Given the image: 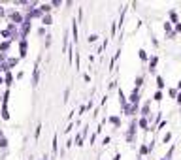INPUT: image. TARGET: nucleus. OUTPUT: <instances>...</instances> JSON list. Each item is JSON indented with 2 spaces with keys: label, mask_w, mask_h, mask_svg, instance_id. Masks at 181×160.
I'll return each instance as SVG.
<instances>
[{
  "label": "nucleus",
  "mask_w": 181,
  "mask_h": 160,
  "mask_svg": "<svg viewBox=\"0 0 181 160\" xmlns=\"http://www.w3.org/2000/svg\"><path fill=\"white\" fill-rule=\"evenodd\" d=\"M153 100H155V102H160V100H162V92H160V90H157V92L153 94Z\"/></svg>",
  "instance_id": "aec40b11"
},
{
  "label": "nucleus",
  "mask_w": 181,
  "mask_h": 160,
  "mask_svg": "<svg viewBox=\"0 0 181 160\" xmlns=\"http://www.w3.org/2000/svg\"><path fill=\"white\" fill-rule=\"evenodd\" d=\"M12 42H13V40H8V42H2V43H0V51H2V53H4V51H8V49H9V45H12Z\"/></svg>",
  "instance_id": "9d476101"
},
{
  "label": "nucleus",
  "mask_w": 181,
  "mask_h": 160,
  "mask_svg": "<svg viewBox=\"0 0 181 160\" xmlns=\"http://www.w3.org/2000/svg\"><path fill=\"white\" fill-rule=\"evenodd\" d=\"M0 36H2V30H0Z\"/></svg>",
  "instance_id": "e433bc0d"
},
{
  "label": "nucleus",
  "mask_w": 181,
  "mask_h": 160,
  "mask_svg": "<svg viewBox=\"0 0 181 160\" xmlns=\"http://www.w3.org/2000/svg\"><path fill=\"white\" fill-rule=\"evenodd\" d=\"M113 160H121V154H115V156H113Z\"/></svg>",
  "instance_id": "72a5a7b5"
},
{
  "label": "nucleus",
  "mask_w": 181,
  "mask_h": 160,
  "mask_svg": "<svg viewBox=\"0 0 181 160\" xmlns=\"http://www.w3.org/2000/svg\"><path fill=\"white\" fill-rule=\"evenodd\" d=\"M138 56H140V60H147V59H149L147 53H145L143 49H140V51H138Z\"/></svg>",
  "instance_id": "dca6fc26"
},
{
  "label": "nucleus",
  "mask_w": 181,
  "mask_h": 160,
  "mask_svg": "<svg viewBox=\"0 0 181 160\" xmlns=\"http://www.w3.org/2000/svg\"><path fill=\"white\" fill-rule=\"evenodd\" d=\"M38 79H40V60L36 62V66H34V72H32V87H36V85H38Z\"/></svg>",
  "instance_id": "f257e3e1"
},
{
  "label": "nucleus",
  "mask_w": 181,
  "mask_h": 160,
  "mask_svg": "<svg viewBox=\"0 0 181 160\" xmlns=\"http://www.w3.org/2000/svg\"><path fill=\"white\" fill-rule=\"evenodd\" d=\"M138 125H140V126H142V128H143V130H147V128H149V117H143V119H142V121H140V122H138Z\"/></svg>",
  "instance_id": "1a4fd4ad"
},
{
  "label": "nucleus",
  "mask_w": 181,
  "mask_h": 160,
  "mask_svg": "<svg viewBox=\"0 0 181 160\" xmlns=\"http://www.w3.org/2000/svg\"><path fill=\"white\" fill-rule=\"evenodd\" d=\"M168 92H170V96H172V98H177V94H179V90H177V89H170Z\"/></svg>",
  "instance_id": "5701e85b"
},
{
  "label": "nucleus",
  "mask_w": 181,
  "mask_h": 160,
  "mask_svg": "<svg viewBox=\"0 0 181 160\" xmlns=\"http://www.w3.org/2000/svg\"><path fill=\"white\" fill-rule=\"evenodd\" d=\"M51 6H53V8H59L60 2H59V0H53V2H51Z\"/></svg>",
  "instance_id": "c85d7f7f"
},
{
  "label": "nucleus",
  "mask_w": 181,
  "mask_h": 160,
  "mask_svg": "<svg viewBox=\"0 0 181 160\" xmlns=\"http://www.w3.org/2000/svg\"><path fill=\"white\" fill-rule=\"evenodd\" d=\"M44 160H47V158H44Z\"/></svg>",
  "instance_id": "58836bf2"
},
{
  "label": "nucleus",
  "mask_w": 181,
  "mask_h": 160,
  "mask_svg": "<svg viewBox=\"0 0 181 160\" xmlns=\"http://www.w3.org/2000/svg\"><path fill=\"white\" fill-rule=\"evenodd\" d=\"M142 115H143V117H149V104H145V106H143V109H142Z\"/></svg>",
  "instance_id": "412c9836"
},
{
  "label": "nucleus",
  "mask_w": 181,
  "mask_h": 160,
  "mask_svg": "<svg viewBox=\"0 0 181 160\" xmlns=\"http://www.w3.org/2000/svg\"><path fill=\"white\" fill-rule=\"evenodd\" d=\"M174 151H175V145H172V147H170V151H168V154H166L164 158H166V160H170V158H172V154H174Z\"/></svg>",
  "instance_id": "4be33fe9"
},
{
  "label": "nucleus",
  "mask_w": 181,
  "mask_h": 160,
  "mask_svg": "<svg viewBox=\"0 0 181 160\" xmlns=\"http://www.w3.org/2000/svg\"><path fill=\"white\" fill-rule=\"evenodd\" d=\"M96 40H98V36H96V34H91V36H89V43L96 42Z\"/></svg>",
  "instance_id": "a878e982"
},
{
  "label": "nucleus",
  "mask_w": 181,
  "mask_h": 160,
  "mask_svg": "<svg viewBox=\"0 0 181 160\" xmlns=\"http://www.w3.org/2000/svg\"><path fill=\"white\" fill-rule=\"evenodd\" d=\"M2 15H4V8L0 6V17H2Z\"/></svg>",
  "instance_id": "f704fd0d"
},
{
  "label": "nucleus",
  "mask_w": 181,
  "mask_h": 160,
  "mask_svg": "<svg viewBox=\"0 0 181 160\" xmlns=\"http://www.w3.org/2000/svg\"><path fill=\"white\" fill-rule=\"evenodd\" d=\"M151 149H153V143H151V145H142V147H140V154H149V153H151Z\"/></svg>",
  "instance_id": "423d86ee"
},
{
  "label": "nucleus",
  "mask_w": 181,
  "mask_h": 160,
  "mask_svg": "<svg viewBox=\"0 0 181 160\" xmlns=\"http://www.w3.org/2000/svg\"><path fill=\"white\" fill-rule=\"evenodd\" d=\"M27 38H23L21 40V42H19V47H21V56H25V55H27Z\"/></svg>",
  "instance_id": "20e7f679"
},
{
  "label": "nucleus",
  "mask_w": 181,
  "mask_h": 160,
  "mask_svg": "<svg viewBox=\"0 0 181 160\" xmlns=\"http://www.w3.org/2000/svg\"><path fill=\"white\" fill-rule=\"evenodd\" d=\"M4 83V79H2V75H0V85H2Z\"/></svg>",
  "instance_id": "c9c22d12"
},
{
  "label": "nucleus",
  "mask_w": 181,
  "mask_h": 160,
  "mask_svg": "<svg viewBox=\"0 0 181 160\" xmlns=\"http://www.w3.org/2000/svg\"><path fill=\"white\" fill-rule=\"evenodd\" d=\"M72 34H74V42H77V25H76V21L72 23Z\"/></svg>",
  "instance_id": "2eb2a0df"
},
{
  "label": "nucleus",
  "mask_w": 181,
  "mask_h": 160,
  "mask_svg": "<svg viewBox=\"0 0 181 160\" xmlns=\"http://www.w3.org/2000/svg\"><path fill=\"white\" fill-rule=\"evenodd\" d=\"M2 119L9 121V111H8V104H2Z\"/></svg>",
  "instance_id": "0eeeda50"
},
{
  "label": "nucleus",
  "mask_w": 181,
  "mask_h": 160,
  "mask_svg": "<svg viewBox=\"0 0 181 160\" xmlns=\"http://www.w3.org/2000/svg\"><path fill=\"white\" fill-rule=\"evenodd\" d=\"M157 64H158V56H151V60H149V70H151V72H155Z\"/></svg>",
  "instance_id": "39448f33"
},
{
  "label": "nucleus",
  "mask_w": 181,
  "mask_h": 160,
  "mask_svg": "<svg viewBox=\"0 0 181 160\" xmlns=\"http://www.w3.org/2000/svg\"><path fill=\"white\" fill-rule=\"evenodd\" d=\"M12 81H13V75H12V72H6V85L9 87V85H12Z\"/></svg>",
  "instance_id": "a211bd4d"
},
{
  "label": "nucleus",
  "mask_w": 181,
  "mask_h": 160,
  "mask_svg": "<svg viewBox=\"0 0 181 160\" xmlns=\"http://www.w3.org/2000/svg\"><path fill=\"white\" fill-rule=\"evenodd\" d=\"M177 19H179L177 12H175V9H172V12H170V23H175V25H177V23H179Z\"/></svg>",
  "instance_id": "6e6552de"
},
{
  "label": "nucleus",
  "mask_w": 181,
  "mask_h": 160,
  "mask_svg": "<svg viewBox=\"0 0 181 160\" xmlns=\"http://www.w3.org/2000/svg\"><path fill=\"white\" fill-rule=\"evenodd\" d=\"M110 122H113L115 126H121V117H117V115H111V117H110Z\"/></svg>",
  "instance_id": "ddd939ff"
},
{
  "label": "nucleus",
  "mask_w": 181,
  "mask_h": 160,
  "mask_svg": "<svg viewBox=\"0 0 181 160\" xmlns=\"http://www.w3.org/2000/svg\"><path fill=\"white\" fill-rule=\"evenodd\" d=\"M142 83H143V77H142V75L136 77V89H140V85H142Z\"/></svg>",
  "instance_id": "b1692460"
},
{
  "label": "nucleus",
  "mask_w": 181,
  "mask_h": 160,
  "mask_svg": "<svg viewBox=\"0 0 181 160\" xmlns=\"http://www.w3.org/2000/svg\"><path fill=\"white\" fill-rule=\"evenodd\" d=\"M57 151H59V149H57V136L53 138V153H57Z\"/></svg>",
  "instance_id": "cd10ccee"
},
{
  "label": "nucleus",
  "mask_w": 181,
  "mask_h": 160,
  "mask_svg": "<svg viewBox=\"0 0 181 160\" xmlns=\"http://www.w3.org/2000/svg\"><path fill=\"white\" fill-rule=\"evenodd\" d=\"M175 102H177V104L181 106V92H179V94H177V98H175Z\"/></svg>",
  "instance_id": "2f4dec72"
},
{
  "label": "nucleus",
  "mask_w": 181,
  "mask_h": 160,
  "mask_svg": "<svg viewBox=\"0 0 181 160\" xmlns=\"http://www.w3.org/2000/svg\"><path fill=\"white\" fill-rule=\"evenodd\" d=\"M30 23H32V21H28V19H27V21H25L23 25H21V34H23V38H25V36H27L28 34V30H30Z\"/></svg>",
  "instance_id": "7ed1b4c3"
},
{
  "label": "nucleus",
  "mask_w": 181,
  "mask_h": 160,
  "mask_svg": "<svg viewBox=\"0 0 181 160\" xmlns=\"http://www.w3.org/2000/svg\"><path fill=\"white\" fill-rule=\"evenodd\" d=\"M40 132H42V126L38 125V128H36V132H34V138H40Z\"/></svg>",
  "instance_id": "bb28decb"
},
{
  "label": "nucleus",
  "mask_w": 181,
  "mask_h": 160,
  "mask_svg": "<svg viewBox=\"0 0 181 160\" xmlns=\"http://www.w3.org/2000/svg\"><path fill=\"white\" fill-rule=\"evenodd\" d=\"M136 126H138V122H136V121H132V122H130V128H128V134H126V139H128V141H132V139H134V134H136Z\"/></svg>",
  "instance_id": "f03ea898"
},
{
  "label": "nucleus",
  "mask_w": 181,
  "mask_h": 160,
  "mask_svg": "<svg viewBox=\"0 0 181 160\" xmlns=\"http://www.w3.org/2000/svg\"><path fill=\"white\" fill-rule=\"evenodd\" d=\"M42 21H44V25H51V23H53V17H51V15H44Z\"/></svg>",
  "instance_id": "f3484780"
},
{
  "label": "nucleus",
  "mask_w": 181,
  "mask_h": 160,
  "mask_svg": "<svg viewBox=\"0 0 181 160\" xmlns=\"http://www.w3.org/2000/svg\"><path fill=\"white\" fill-rule=\"evenodd\" d=\"M175 89H177V90H179V92H181V79H179V81H177V87H175Z\"/></svg>",
  "instance_id": "473e14b6"
},
{
  "label": "nucleus",
  "mask_w": 181,
  "mask_h": 160,
  "mask_svg": "<svg viewBox=\"0 0 181 160\" xmlns=\"http://www.w3.org/2000/svg\"><path fill=\"white\" fill-rule=\"evenodd\" d=\"M0 147H2V149H6V147H8V139L4 138V134H2V132H0Z\"/></svg>",
  "instance_id": "4468645a"
},
{
  "label": "nucleus",
  "mask_w": 181,
  "mask_h": 160,
  "mask_svg": "<svg viewBox=\"0 0 181 160\" xmlns=\"http://www.w3.org/2000/svg\"><path fill=\"white\" fill-rule=\"evenodd\" d=\"M170 139H172V134H170V132H168V134H166V136H164V138H162V143H168V141H170Z\"/></svg>",
  "instance_id": "393cba45"
},
{
  "label": "nucleus",
  "mask_w": 181,
  "mask_h": 160,
  "mask_svg": "<svg viewBox=\"0 0 181 160\" xmlns=\"http://www.w3.org/2000/svg\"><path fill=\"white\" fill-rule=\"evenodd\" d=\"M102 143H104V147H106V145H108V143H110V138H108V136H106L104 139H102Z\"/></svg>",
  "instance_id": "7c9ffc66"
},
{
  "label": "nucleus",
  "mask_w": 181,
  "mask_h": 160,
  "mask_svg": "<svg viewBox=\"0 0 181 160\" xmlns=\"http://www.w3.org/2000/svg\"><path fill=\"white\" fill-rule=\"evenodd\" d=\"M157 87H158V90H162L164 89V79H162V77H157Z\"/></svg>",
  "instance_id": "6ab92c4d"
},
{
  "label": "nucleus",
  "mask_w": 181,
  "mask_h": 160,
  "mask_svg": "<svg viewBox=\"0 0 181 160\" xmlns=\"http://www.w3.org/2000/svg\"><path fill=\"white\" fill-rule=\"evenodd\" d=\"M51 4H42V6H40V9H42V13H45V15H49V12H51Z\"/></svg>",
  "instance_id": "9b49d317"
},
{
  "label": "nucleus",
  "mask_w": 181,
  "mask_h": 160,
  "mask_svg": "<svg viewBox=\"0 0 181 160\" xmlns=\"http://www.w3.org/2000/svg\"><path fill=\"white\" fill-rule=\"evenodd\" d=\"M160 160H166V158H160Z\"/></svg>",
  "instance_id": "4c0bfd02"
},
{
  "label": "nucleus",
  "mask_w": 181,
  "mask_h": 160,
  "mask_svg": "<svg viewBox=\"0 0 181 160\" xmlns=\"http://www.w3.org/2000/svg\"><path fill=\"white\" fill-rule=\"evenodd\" d=\"M177 32L181 34V23H177V25H175V34H177Z\"/></svg>",
  "instance_id": "c756f323"
},
{
  "label": "nucleus",
  "mask_w": 181,
  "mask_h": 160,
  "mask_svg": "<svg viewBox=\"0 0 181 160\" xmlns=\"http://www.w3.org/2000/svg\"><path fill=\"white\" fill-rule=\"evenodd\" d=\"M12 21H13V23H21V21H23V17H21V13H17V12H13V13H12Z\"/></svg>",
  "instance_id": "f8f14e48"
}]
</instances>
